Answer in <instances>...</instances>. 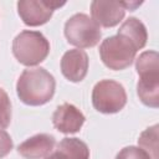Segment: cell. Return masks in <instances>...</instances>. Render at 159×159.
<instances>
[{
    "instance_id": "7c38bea8",
    "label": "cell",
    "mask_w": 159,
    "mask_h": 159,
    "mask_svg": "<svg viewBox=\"0 0 159 159\" xmlns=\"http://www.w3.org/2000/svg\"><path fill=\"white\" fill-rule=\"evenodd\" d=\"M117 35H120L125 37L128 41H130L137 51L143 48L148 40V34L144 24L135 17L127 19L119 27Z\"/></svg>"
},
{
    "instance_id": "8992f818",
    "label": "cell",
    "mask_w": 159,
    "mask_h": 159,
    "mask_svg": "<svg viewBox=\"0 0 159 159\" xmlns=\"http://www.w3.org/2000/svg\"><path fill=\"white\" fill-rule=\"evenodd\" d=\"M142 2L138 1H92L91 14L98 26L113 27L122 21L125 10L133 11Z\"/></svg>"
},
{
    "instance_id": "277c9868",
    "label": "cell",
    "mask_w": 159,
    "mask_h": 159,
    "mask_svg": "<svg viewBox=\"0 0 159 159\" xmlns=\"http://www.w3.org/2000/svg\"><path fill=\"white\" fill-rule=\"evenodd\" d=\"M137 50L130 41L120 35L111 36L99 46L102 62L111 70L119 71L129 67L135 57Z\"/></svg>"
},
{
    "instance_id": "ba28073f",
    "label": "cell",
    "mask_w": 159,
    "mask_h": 159,
    "mask_svg": "<svg viewBox=\"0 0 159 159\" xmlns=\"http://www.w3.org/2000/svg\"><path fill=\"white\" fill-rule=\"evenodd\" d=\"M83 113L70 103H63L56 108L52 116V123L55 128L65 134L77 133L84 123Z\"/></svg>"
},
{
    "instance_id": "5b68a950",
    "label": "cell",
    "mask_w": 159,
    "mask_h": 159,
    "mask_svg": "<svg viewBox=\"0 0 159 159\" xmlns=\"http://www.w3.org/2000/svg\"><path fill=\"white\" fill-rule=\"evenodd\" d=\"M93 107L101 113H117L127 103V93L124 87L113 80H102L92 91Z\"/></svg>"
},
{
    "instance_id": "8fae6325",
    "label": "cell",
    "mask_w": 159,
    "mask_h": 159,
    "mask_svg": "<svg viewBox=\"0 0 159 159\" xmlns=\"http://www.w3.org/2000/svg\"><path fill=\"white\" fill-rule=\"evenodd\" d=\"M139 99L148 107L159 106V73H148L139 76L137 84Z\"/></svg>"
},
{
    "instance_id": "5bb4252c",
    "label": "cell",
    "mask_w": 159,
    "mask_h": 159,
    "mask_svg": "<svg viewBox=\"0 0 159 159\" xmlns=\"http://www.w3.org/2000/svg\"><path fill=\"white\" fill-rule=\"evenodd\" d=\"M138 143L152 159H159V125L154 124L147 128L140 134Z\"/></svg>"
},
{
    "instance_id": "30bf717a",
    "label": "cell",
    "mask_w": 159,
    "mask_h": 159,
    "mask_svg": "<svg viewBox=\"0 0 159 159\" xmlns=\"http://www.w3.org/2000/svg\"><path fill=\"white\" fill-rule=\"evenodd\" d=\"M55 138L46 133H40L30 137L17 147V152L25 159H41L53 150Z\"/></svg>"
},
{
    "instance_id": "52a82bcc",
    "label": "cell",
    "mask_w": 159,
    "mask_h": 159,
    "mask_svg": "<svg viewBox=\"0 0 159 159\" xmlns=\"http://www.w3.org/2000/svg\"><path fill=\"white\" fill-rule=\"evenodd\" d=\"M66 2L53 0H21L17 2V12L27 26H40L46 24L53 11Z\"/></svg>"
},
{
    "instance_id": "e0dca14e",
    "label": "cell",
    "mask_w": 159,
    "mask_h": 159,
    "mask_svg": "<svg viewBox=\"0 0 159 159\" xmlns=\"http://www.w3.org/2000/svg\"><path fill=\"white\" fill-rule=\"evenodd\" d=\"M116 159H152V158L140 148L125 147L117 154Z\"/></svg>"
},
{
    "instance_id": "6da1fadb",
    "label": "cell",
    "mask_w": 159,
    "mask_h": 159,
    "mask_svg": "<svg viewBox=\"0 0 159 159\" xmlns=\"http://www.w3.org/2000/svg\"><path fill=\"white\" fill-rule=\"evenodd\" d=\"M56 82L53 76L42 67L25 70L16 83L19 98L29 106H42L55 94Z\"/></svg>"
},
{
    "instance_id": "3957f363",
    "label": "cell",
    "mask_w": 159,
    "mask_h": 159,
    "mask_svg": "<svg viewBox=\"0 0 159 159\" xmlns=\"http://www.w3.org/2000/svg\"><path fill=\"white\" fill-rule=\"evenodd\" d=\"M65 36L67 41L80 48L96 46L102 36L101 27L86 14H76L65 24Z\"/></svg>"
},
{
    "instance_id": "d6986e66",
    "label": "cell",
    "mask_w": 159,
    "mask_h": 159,
    "mask_svg": "<svg viewBox=\"0 0 159 159\" xmlns=\"http://www.w3.org/2000/svg\"><path fill=\"white\" fill-rule=\"evenodd\" d=\"M46 159H62V158L58 155V153H57V152H55V153H52V154L47 155V157H46Z\"/></svg>"
},
{
    "instance_id": "ac0fdd59",
    "label": "cell",
    "mask_w": 159,
    "mask_h": 159,
    "mask_svg": "<svg viewBox=\"0 0 159 159\" xmlns=\"http://www.w3.org/2000/svg\"><path fill=\"white\" fill-rule=\"evenodd\" d=\"M12 149V140L10 135L4 130L0 129V159L6 157Z\"/></svg>"
},
{
    "instance_id": "9a60e30c",
    "label": "cell",
    "mask_w": 159,
    "mask_h": 159,
    "mask_svg": "<svg viewBox=\"0 0 159 159\" xmlns=\"http://www.w3.org/2000/svg\"><path fill=\"white\" fill-rule=\"evenodd\" d=\"M135 68L139 76L148 73H159V55L155 51L143 52L135 62Z\"/></svg>"
},
{
    "instance_id": "9c48e42d",
    "label": "cell",
    "mask_w": 159,
    "mask_h": 159,
    "mask_svg": "<svg viewBox=\"0 0 159 159\" xmlns=\"http://www.w3.org/2000/svg\"><path fill=\"white\" fill-rule=\"evenodd\" d=\"M62 75L71 82L82 81L88 71V56L83 50H70L61 58Z\"/></svg>"
},
{
    "instance_id": "4fadbf2b",
    "label": "cell",
    "mask_w": 159,
    "mask_h": 159,
    "mask_svg": "<svg viewBox=\"0 0 159 159\" xmlns=\"http://www.w3.org/2000/svg\"><path fill=\"white\" fill-rule=\"evenodd\" d=\"M56 152L62 159H89L87 144L78 138H63L58 143Z\"/></svg>"
},
{
    "instance_id": "2e32d148",
    "label": "cell",
    "mask_w": 159,
    "mask_h": 159,
    "mask_svg": "<svg viewBox=\"0 0 159 159\" xmlns=\"http://www.w3.org/2000/svg\"><path fill=\"white\" fill-rule=\"evenodd\" d=\"M11 122V102L7 93L0 88V127L6 128Z\"/></svg>"
},
{
    "instance_id": "7a4b0ae2",
    "label": "cell",
    "mask_w": 159,
    "mask_h": 159,
    "mask_svg": "<svg viewBox=\"0 0 159 159\" xmlns=\"http://www.w3.org/2000/svg\"><path fill=\"white\" fill-rule=\"evenodd\" d=\"M50 52V42L39 31L24 30L12 41L15 58L25 66L41 63Z\"/></svg>"
}]
</instances>
